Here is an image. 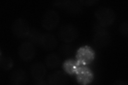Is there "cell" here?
Returning a JSON list of instances; mask_svg holds the SVG:
<instances>
[{"label":"cell","mask_w":128,"mask_h":85,"mask_svg":"<svg viewBox=\"0 0 128 85\" xmlns=\"http://www.w3.org/2000/svg\"><path fill=\"white\" fill-rule=\"evenodd\" d=\"M14 62L8 56H1L0 58V68L3 70H9L12 68Z\"/></svg>","instance_id":"cell-14"},{"label":"cell","mask_w":128,"mask_h":85,"mask_svg":"<svg viewBox=\"0 0 128 85\" xmlns=\"http://www.w3.org/2000/svg\"><path fill=\"white\" fill-rule=\"evenodd\" d=\"M59 37L64 43H70L74 41L78 37V33L77 28L70 24L62 25L59 30Z\"/></svg>","instance_id":"cell-4"},{"label":"cell","mask_w":128,"mask_h":85,"mask_svg":"<svg viewBox=\"0 0 128 85\" xmlns=\"http://www.w3.org/2000/svg\"><path fill=\"white\" fill-rule=\"evenodd\" d=\"M94 15L99 25L105 27L113 25L116 19L114 11L107 7L98 8L95 11Z\"/></svg>","instance_id":"cell-2"},{"label":"cell","mask_w":128,"mask_h":85,"mask_svg":"<svg viewBox=\"0 0 128 85\" xmlns=\"http://www.w3.org/2000/svg\"><path fill=\"white\" fill-rule=\"evenodd\" d=\"M95 33L94 35L92 43L94 45L98 48H103L107 47L110 42V33L105 27L98 25L94 27Z\"/></svg>","instance_id":"cell-1"},{"label":"cell","mask_w":128,"mask_h":85,"mask_svg":"<svg viewBox=\"0 0 128 85\" xmlns=\"http://www.w3.org/2000/svg\"><path fill=\"white\" fill-rule=\"evenodd\" d=\"M114 84L115 85H127L128 84L126 83H125L124 82H123V81L121 80H118V81H116V82H115L114 83Z\"/></svg>","instance_id":"cell-20"},{"label":"cell","mask_w":128,"mask_h":85,"mask_svg":"<svg viewBox=\"0 0 128 85\" xmlns=\"http://www.w3.org/2000/svg\"><path fill=\"white\" fill-rule=\"evenodd\" d=\"M80 3L82 5H86V6H91L92 5H94L96 3H97L98 1L96 0H83V1H79Z\"/></svg>","instance_id":"cell-19"},{"label":"cell","mask_w":128,"mask_h":85,"mask_svg":"<svg viewBox=\"0 0 128 85\" xmlns=\"http://www.w3.org/2000/svg\"><path fill=\"white\" fill-rule=\"evenodd\" d=\"M36 82L34 83V84H36V85H46V84H47V83H46L44 81H43V80L36 81Z\"/></svg>","instance_id":"cell-21"},{"label":"cell","mask_w":128,"mask_h":85,"mask_svg":"<svg viewBox=\"0 0 128 85\" xmlns=\"http://www.w3.org/2000/svg\"><path fill=\"white\" fill-rule=\"evenodd\" d=\"M29 24L27 21L22 18L16 19L12 25V31L14 35L18 38L27 37L30 31Z\"/></svg>","instance_id":"cell-5"},{"label":"cell","mask_w":128,"mask_h":85,"mask_svg":"<svg viewBox=\"0 0 128 85\" xmlns=\"http://www.w3.org/2000/svg\"><path fill=\"white\" fill-rule=\"evenodd\" d=\"M46 72V68L42 63L36 62L30 67L31 76L36 81L42 80L44 78Z\"/></svg>","instance_id":"cell-9"},{"label":"cell","mask_w":128,"mask_h":85,"mask_svg":"<svg viewBox=\"0 0 128 85\" xmlns=\"http://www.w3.org/2000/svg\"><path fill=\"white\" fill-rule=\"evenodd\" d=\"M78 58L83 62H89L92 59V54L90 51L86 49H83L79 52Z\"/></svg>","instance_id":"cell-15"},{"label":"cell","mask_w":128,"mask_h":85,"mask_svg":"<svg viewBox=\"0 0 128 85\" xmlns=\"http://www.w3.org/2000/svg\"><path fill=\"white\" fill-rule=\"evenodd\" d=\"M78 77L80 78V80H82V82H88V80H89V79L90 80L91 76L89 72L86 70H82L80 72Z\"/></svg>","instance_id":"cell-18"},{"label":"cell","mask_w":128,"mask_h":85,"mask_svg":"<svg viewBox=\"0 0 128 85\" xmlns=\"http://www.w3.org/2000/svg\"><path fill=\"white\" fill-rule=\"evenodd\" d=\"M59 51L60 54L64 56H68L73 52V47L70 44L65 43L59 46Z\"/></svg>","instance_id":"cell-16"},{"label":"cell","mask_w":128,"mask_h":85,"mask_svg":"<svg viewBox=\"0 0 128 85\" xmlns=\"http://www.w3.org/2000/svg\"><path fill=\"white\" fill-rule=\"evenodd\" d=\"M10 80L13 85H24L28 81V76L25 70L22 69H18L12 73Z\"/></svg>","instance_id":"cell-10"},{"label":"cell","mask_w":128,"mask_h":85,"mask_svg":"<svg viewBox=\"0 0 128 85\" xmlns=\"http://www.w3.org/2000/svg\"><path fill=\"white\" fill-rule=\"evenodd\" d=\"M58 42L55 36L50 33H45L42 35L41 46L46 51H52L57 47Z\"/></svg>","instance_id":"cell-8"},{"label":"cell","mask_w":128,"mask_h":85,"mask_svg":"<svg viewBox=\"0 0 128 85\" xmlns=\"http://www.w3.org/2000/svg\"><path fill=\"white\" fill-rule=\"evenodd\" d=\"M42 34L41 32L35 28L30 29V33L27 37L29 42L35 45H41V39L42 37Z\"/></svg>","instance_id":"cell-13"},{"label":"cell","mask_w":128,"mask_h":85,"mask_svg":"<svg viewBox=\"0 0 128 85\" xmlns=\"http://www.w3.org/2000/svg\"><path fill=\"white\" fill-rule=\"evenodd\" d=\"M18 54L20 58L24 61H29L35 55V48L33 44L30 42H24L19 46Z\"/></svg>","instance_id":"cell-7"},{"label":"cell","mask_w":128,"mask_h":85,"mask_svg":"<svg viewBox=\"0 0 128 85\" xmlns=\"http://www.w3.org/2000/svg\"><path fill=\"white\" fill-rule=\"evenodd\" d=\"M60 58L56 53H51L46 56L45 59V63L48 68L54 69L58 68L60 64Z\"/></svg>","instance_id":"cell-12"},{"label":"cell","mask_w":128,"mask_h":85,"mask_svg":"<svg viewBox=\"0 0 128 85\" xmlns=\"http://www.w3.org/2000/svg\"><path fill=\"white\" fill-rule=\"evenodd\" d=\"M48 81L49 85H66L68 83V79L65 74L60 71L51 74L48 77Z\"/></svg>","instance_id":"cell-11"},{"label":"cell","mask_w":128,"mask_h":85,"mask_svg":"<svg viewBox=\"0 0 128 85\" xmlns=\"http://www.w3.org/2000/svg\"><path fill=\"white\" fill-rule=\"evenodd\" d=\"M52 5L73 15L79 14L82 11V5L80 3V1H71V0L55 1L52 2Z\"/></svg>","instance_id":"cell-3"},{"label":"cell","mask_w":128,"mask_h":85,"mask_svg":"<svg viewBox=\"0 0 128 85\" xmlns=\"http://www.w3.org/2000/svg\"><path fill=\"white\" fill-rule=\"evenodd\" d=\"M120 31L121 34L127 37L128 36V22L126 21L122 22L120 26Z\"/></svg>","instance_id":"cell-17"},{"label":"cell","mask_w":128,"mask_h":85,"mask_svg":"<svg viewBox=\"0 0 128 85\" xmlns=\"http://www.w3.org/2000/svg\"><path fill=\"white\" fill-rule=\"evenodd\" d=\"M59 21L58 14L54 10H49L43 16L42 25L47 30H53L59 25Z\"/></svg>","instance_id":"cell-6"}]
</instances>
